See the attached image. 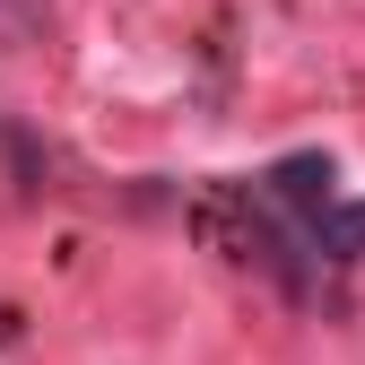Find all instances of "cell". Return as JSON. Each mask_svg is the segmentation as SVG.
Here are the masks:
<instances>
[{
    "mask_svg": "<svg viewBox=\"0 0 365 365\" xmlns=\"http://www.w3.org/2000/svg\"><path fill=\"white\" fill-rule=\"evenodd\" d=\"M296 252L313 269H356L365 261V200H322V209L296 226Z\"/></svg>",
    "mask_w": 365,
    "mask_h": 365,
    "instance_id": "cell-1",
    "label": "cell"
},
{
    "mask_svg": "<svg viewBox=\"0 0 365 365\" xmlns=\"http://www.w3.org/2000/svg\"><path fill=\"white\" fill-rule=\"evenodd\" d=\"M53 18H61V0H0V43L35 53V43H53Z\"/></svg>",
    "mask_w": 365,
    "mask_h": 365,
    "instance_id": "cell-2",
    "label": "cell"
}]
</instances>
